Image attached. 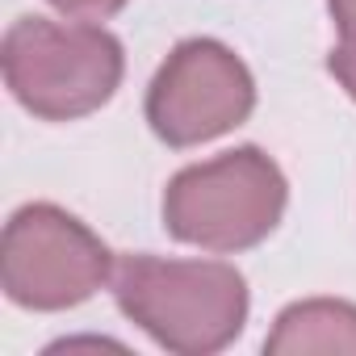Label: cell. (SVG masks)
I'll list each match as a JSON object with an SVG mask.
<instances>
[{
    "label": "cell",
    "instance_id": "obj_1",
    "mask_svg": "<svg viewBox=\"0 0 356 356\" xmlns=\"http://www.w3.org/2000/svg\"><path fill=\"white\" fill-rule=\"evenodd\" d=\"M113 293L168 352L206 356L227 348L248 318V289L231 264L214 260H155L130 256L113 273Z\"/></svg>",
    "mask_w": 356,
    "mask_h": 356
},
{
    "label": "cell",
    "instance_id": "obj_2",
    "mask_svg": "<svg viewBox=\"0 0 356 356\" xmlns=\"http://www.w3.org/2000/svg\"><path fill=\"white\" fill-rule=\"evenodd\" d=\"M9 92L47 122H72L101 109L122 80V47L88 22L22 17L5 34Z\"/></svg>",
    "mask_w": 356,
    "mask_h": 356
},
{
    "label": "cell",
    "instance_id": "obj_3",
    "mask_svg": "<svg viewBox=\"0 0 356 356\" xmlns=\"http://www.w3.org/2000/svg\"><path fill=\"white\" fill-rule=\"evenodd\" d=\"M285 210V181L256 147L185 168L163 193V222L176 239L206 252L260 243Z\"/></svg>",
    "mask_w": 356,
    "mask_h": 356
},
{
    "label": "cell",
    "instance_id": "obj_4",
    "mask_svg": "<svg viewBox=\"0 0 356 356\" xmlns=\"http://www.w3.org/2000/svg\"><path fill=\"white\" fill-rule=\"evenodd\" d=\"M113 273L109 248L55 206H26L5 227L0 281L17 306L63 310L92 298Z\"/></svg>",
    "mask_w": 356,
    "mask_h": 356
},
{
    "label": "cell",
    "instance_id": "obj_5",
    "mask_svg": "<svg viewBox=\"0 0 356 356\" xmlns=\"http://www.w3.org/2000/svg\"><path fill=\"white\" fill-rule=\"evenodd\" d=\"M256 105L248 67L218 42H181L147 92V122L168 147H197L239 126Z\"/></svg>",
    "mask_w": 356,
    "mask_h": 356
},
{
    "label": "cell",
    "instance_id": "obj_6",
    "mask_svg": "<svg viewBox=\"0 0 356 356\" xmlns=\"http://www.w3.org/2000/svg\"><path fill=\"white\" fill-rule=\"evenodd\" d=\"M264 352L273 356H310V352L356 356V306L327 302V298L298 302L277 318L273 335L264 339Z\"/></svg>",
    "mask_w": 356,
    "mask_h": 356
},
{
    "label": "cell",
    "instance_id": "obj_7",
    "mask_svg": "<svg viewBox=\"0 0 356 356\" xmlns=\"http://www.w3.org/2000/svg\"><path fill=\"white\" fill-rule=\"evenodd\" d=\"M55 9H63L67 17H76V22H105L109 13H118L126 0H51Z\"/></svg>",
    "mask_w": 356,
    "mask_h": 356
},
{
    "label": "cell",
    "instance_id": "obj_8",
    "mask_svg": "<svg viewBox=\"0 0 356 356\" xmlns=\"http://www.w3.org/2000/svg\"><path fill=\"white\" fill-rule=\"evenodd\" d=\"M331 72L356 101V38H339V47L331 51Z\"/></svg>",
    "mask_w": 356,
    "mask_h": 356
},
{
    "label": "cell",
    "instance_id": "obj_9",
    "mask_svg": "<svg viewBox=\"0 0 356 356\" xmlns=\"http://www.w3.org/2000/svg\"><path fill=\"white\" fill-rule=\"evenodd\" d=\"M331 17L339 22L343 38H356V0H331Z\"/></svg>",
    "mask_w": 356,
    "mask_h": 356
}]
</instances>
